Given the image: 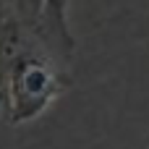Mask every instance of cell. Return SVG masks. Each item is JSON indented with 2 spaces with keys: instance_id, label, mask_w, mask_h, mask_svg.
I'll use <instances>...</instances> for the list:
<instances>
[{
  "instance_id": "1",
  "label": "cell",
  "mask_w": 149,
  "mask_h": 149,
  "mask_svg": "<svg viewBox=\"0 0 149 149\" xmlns=\"http://www.w3.org/2000/svg\"><path fill=\"white\" fill-rule=\"evenodd\" d=\"M68 60L50 39L0 5V115L18 126L42 115L68 86Z\"/></svg>"
},
{
  "instance_id": "2",
  "label": "cell",
  "mask_w": 149,
  "mask_h": 149,
  "mask_svg": "<svg viewBox=\"0 0 149 149\" xmlns=\"http://www.w3.org/2000/svg\"><path fill=\"white\" fill-rule=\"evenodd\" d=\"M65 5H68V0H45V29H47V39L55 47V52L63 60L71 63L73 37H71V29H68Z\"/></svg>"
},
{
  "instance_id": "3",
  "label": "cell",
  "mask_w": 149,
  "mask_h": 149,
  "mask_svg": "<svg viewBox=\"0 0 149 149\" xmlns=\"http://www.w3.org/2000/svg\"><path fill=\"white\" fill-rule=\"evenodd\" d=\"M0 5L13 13L26 29L31 31H39L47 37V29H45V0H0Z\"/></svg>"
}]
</instances>
